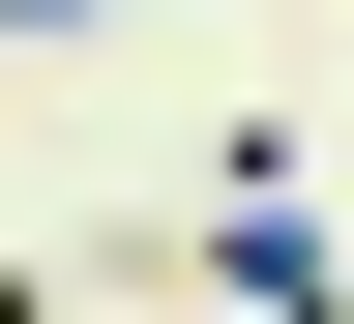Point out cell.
Here are the masks:
<instances>
[{
    "instance_id": "1",
    "label": "cell",
    "mask_w": 354,
    "mask_h": 324,
    "mask_svg": "<svg viewBox=\"0 0 354 324\" xmlns=\"http://www.w3.org/2000/svg\"><path fill=\"white\" fill-rule=\"evenodd\" d=\"M236 324H354V295H325V265H295V236H236Z\"/></svg>"
},
{
    "instance_id": "2",
    "label": "cell",
    "mask_w": 354,
    "mask_h": 324,
    "mask_svg": "<svg viewBox=\"0 0 354 324\" xmlns=\"http://www.w3.org/2000/svg\"><path fill=\"white\" fill-rule=\"evenodd\" d=\"M0 324H59V265H30V236H0Z\"/></svg>"
},
{
    "instance_id": "3",
    "label": "cell",
    "mask_w": 354,
    "mask_h": 324,
    "mask_svg": "<svg viewBox=\"0 0 354 324\" xmlns=\"http://www.w3.org/2000/svg\"><path fill=\"white\" fill-rule=\"evenodd\" d=\"M0 30H88V0H0Z\"/></svg>"
}]
</instances>
